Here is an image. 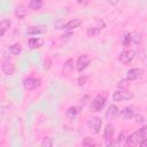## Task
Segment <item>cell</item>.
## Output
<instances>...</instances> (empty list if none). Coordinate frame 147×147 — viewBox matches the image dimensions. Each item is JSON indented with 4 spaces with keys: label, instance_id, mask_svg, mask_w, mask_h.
<instances>
[{
    "label": "cell",
    "instance_id": "obj_1",
    "mask_svg": "<svg viewBox=\"0 0 147 147\" xmlns=\"http://www.w3.org/2000/svg\"><path fill=\"white\" fill-rule=\"evenodd\" d=\"M147 137V125L141 126L138 131L131 133L127 138H126V145L127 146H136V145H140V142Z\"/></svg>",
    "mask_w": 147,
    "mask_h": 147
},
{
    "label": "cell",
    "instance_id": "obj_2",
    "mask_svg": "<svg viewBox=\"0 0 147 147\" xmlns=\"http://www.w3.org/2000/svg\"><path fill=\"white\" fill-rule=\"evenodd\" d=\"M107 98H108V93L107 92H101L99 94H96L93 100L91 101V110L93 111H100L105 105H106V101H107Z\"/></svg>",
    "mask_w": 147,
    "mask_h": 147
},
{
    "label": "cell",
    "instance_id": "obj_3",
    "mask_svg": "<svg viewBox=\"0 0 147 147\" xmlns=\"http://www.w3.org/2000/svg\"><path fill=\"white\" fill-rule=\"evenodd\" d=\"M133 98V93L125 90V88H119L113 94V100L118 102V101H124V100H130Z\"/></svg>",
    "mask_w": 147,
    "mask_h": 147
},
{
    "label": "cell",
    "instance_id": "obj_4",
    "mask_svg": "<svg viewBox=\"0 0 147 147\" xmlns=\"http://www.w3.org/2000/svg\"><path fill=\"white\" fill-rule=\"evenodd\" d=\"M101 124H102V121L99 118V117H90L87 119V126L88 129L93 132V133H99L100 132V129H101Z\"/></svg>",
    "mask_w": 147,
    "mask_h": 147
},
{
    "label": "cell",
    "instance_id": "obj_5",
    "mask_svg": "<svg viewBox=\"0 0 147 147\" xmlns=\"http://www.w3.org/2000/svg\"><path fill=\"white\" fill-rule=\"evenodd\" d=\"M90 63H91V59H90L88 55H86V54L80 55V56L78 57L77 62H76V69H77V71L82 72L83 70H85V69L88 67Z\"/></svg>",
    "mask_w": 147,
    "mask_h": 147
},
{
    "label": "cell",
    "instance_id": "obj_6",
    "mask_svg": "<svg viewBox=\"0 0 147 147\" xmlns=\"http://www.w3.org/2000/svg\"><path fill=\"white\" fill-rule=\"evenodd\" d=\"M41 85V80L39 78H26L23 80V87L28 91H31V90H34V88H38L39 86Z\"/></svg>",
    "mask_w": 147,
    "mask_h": 147
},
{
    "label": "cell",
    "instance_id": "obj_7",
    "mask_svg": "<svg viewBox=\"0 0 147 147\" xmlns=\"http://www.w3.org/2000/svg\"><path fill=\"white\" fill-rule=\"evenodd\" d=\"M136 56V52L134 51H131V49H126V51H123L119 55V62L123 63V64H129L133 61Z\"/></svg>",
    "mask_w": 147,
    "mask_h": 147
},
{
    "label": "cell",
    "instance_id": "obj_8",
    "mask_svg": "<svg viewBox=\"0 0 147 147\" xmlns=\"http://www.w3.org/2000/svg\"><path fill=\"white\" fill-rule=\"evenodd\" d=\"M142 75H144V70L141 68H133L126 72V79L127 80H137V79L141 78Z\"/></svg>",
    "mask_w": 147,
    "mask_h": 147
},
{
    "label": "cell",
    "instance_id": "obj_9",
    "mask_svg": "<svg viewBox=\"0 0 147 147\" xmlns=\"http://www.w3.org/2000/svg\"><path fill=\"white\" fill-rule=\"evenodd\" d=\"M46 31H47L46 25H33V26H29L28 28L26 33L30 34V36H33V34H42V33H46Z\"/></svg>",
    "mask_w": 147,
    "mask_h": 147
},
{
    "label": "cell",
    "instance_id": "obj_10",
    "mask_svg": "<svg viewBox=\"0 0 147 147\" xmlns=\"http://www.w3.org/2000/svg\"><path fill=\"white\" fill-rule=\"evenodd\" d=\"M1 70H2L3 75H6V76H10V75L14 74L15 68H14V64L10 63L9 61H3V62H2V65H1Z\"/></svg>",
    "mask_w": 147,
    "mask_h": 147
},
{
    "label": "cell",
    "instance_id": "obj_11",
    "mask_svg": "<svg viewBox=\"0 0 147 147\" xmlns=\"http://www.w3.org/2000/svg\"><path fill=\"white\" fill-rule=\"evenodd\" d=\"M80 24H82V20H79V18H74V20H70L69 22H67V23L63 25V29H65V30H72V29L78 28Z\"/></svg>",
    "mask_w": 147,
    "mask_h": 147
},
{
    "label": "cell",
    "instance_id": "obj_12",
    "mask_svg": "<svg viewBox=\"0 0 147 147\" xmlns=\"http://www.w3.org/2000/svg\"><path fill=\"white\" fill-rule=\"evenodd\" d=\"M121 117L123 119H131L133 116H134V111H133V108L132 107H125L122 111H121Z\"/></svg>",
    "mask_w": 147,
    "mask_h": 147
},
{
    "label": "cell",
    "instance_id": "obj_13",
    "mask_svg": "<svg viewBox=\"0 0 147 147\" xmlns=\"http://www.w3.org/2000/svg\"><path fill=\"white\" fill-rule=\"evenodd\" d=\"M113 136H114V126L111 124H107L106 127H105V132H103V138L105 140H110L113 139Z\"/></svg>",
    "mask_w": 147,
    "mask_h": 147
},
{
    "label": "cell",
    "instance_id": "obj_14",
    "mask_svg": "<svg viewBox=\"0 0 147 147\" xmlns=\"http://www.w3.org/2000/svg\"><path fill=\"white\" fill-rule=\"evenodd\" d=\"M118 108H117V106H115V105H111V106H109L108 107V109H107V111H106V116L108 117V118H114V117H116L117 115H118Z\"/></svg>",
    "mask_w": 147,
    "mask_h": 147
},
{
    "label": "cell",
    "instance_id": "obj_15",
    "mask_svg": "<svg viewBox=\"0 0 147 147\" xmlns=\"http://www.w3.org/2000/svg\"><path fill=\"white\" fill-rule=\"evenodd\" d=\"M28 45L31 49H36V48H39L42 45V40L39 39V38H30L29 41H28Z\"/></svg>",
    "mask_w": 147,
    "mask_h": 147
},
{
    "label": "cell",
    "instance_id": "obj_16",
    "mask_svg": "<svg viewBox=\"0 0 147 147\" xmlns=\"http://www.w3.org/2000/svg\"><path fill=\"white\" fill-rule=\"evenodd\" d=\"M105 24L103 25H99V26H90L88 30H87V36L88 37H95L96 34L100 33V31L103 29Z\"/></svg>",
    "mask_w": 147,
    "mask_h": 147
},
{
    "label": "cell",
    "instance_id": "obj_17",
    "mask_svg": "<svg viewBox=\"0 0 147 147\" xmlns=\"http://www.w3.org/2000/svg\"><path fill=\"white\" fill-rule=\"evenodd\" d=\"M10 21L9 20H2L1 21V23H0V36L1 37H3L5 36V33H6V31L9 29V26H10Z\"/></svg>",
    "mask_w": 147,
    "mask_h": 147
},
{
    "label": "cell",
    "instance_id": "obj_18",
    "mask_svg": "<svg viewBox=\"0 0 147 147\" xmlns=\"http://www.w3.org/2000/svg\"><path fill=\"white\" fill-rule=\"evenodd\" d=\"M8 51H9V53H10L11 55H18V54L22 52V46L16 42V44L10 45V46L8 47Z\"/></svg>",
    "mask_w": 147,
    "mask_h": 147
},
{
    "label": "cell",
    "instance_id": "obj_19",
    "mask_svg": "<svg viewBox=\"0 0 147 147\" xmlns=\"http://www.w3.org/2000/svg\"><path fill=\"white\" fill-rule=\"evenodd\" d=\"M42 5H44L42 0H30V2H29V7L31 9H33V10L40 9L42 7Z\"/></svg>",
    "mask_w": 147,
    "mask_h": 147
},
{
    "label": "cell",
    "instance_id": "obj_20",
    "mask_svg": "<svg viewBox=\"0 0 147 147\" xmlns=\"http://www.w3.org/2000/svg\"><path fill=\"white\" fill-rule=\"evenodd\" d=\"M78 113H79V110H78L77 107H70V108L67 110V116H68L69 118H74V117L77 116Z\"/></svg>",
    "mask_w": 147,
    "mask_h": 147
},
{
    "label": "cell",
    "instance_id": "obj_21",
    "mask_svg": "<svg viewBox=\"0 0 147 147\" xmlns=\"http://www.w3.org/2000/svg\"><path fill=\"white\" fill-rule=\"evenodd\" d=\"M15 15H16L20 20H22V18L25 16V9H24V7H23V6H18V7L15 9Z\"/></svg>",
    "mask_w": 147,
    "mask_h": 147
},
{
    "label": "cell",
    "instance_id": "obj_22",
    "mask_svg": "<svg viewBox=\"0 0 147 147\" xmlns=\"http://www.w3.org/2000/svg\"><path fill=\"white\" fill-rule=\"evenodd\" d=\"M41 147H52L53 146V139L51 137H45L44 140L40 144Z\"/></svg>",
    "mask_w": 147,
    "mask_h": 147
},
{
    "label": "cell",
    "instance_id": "obj_23",
    "mask_svg": "<svg viewBox=\"0 0 147 147\" xmlns=\"http://www.w3.org/2000/svg\"><path fill=\"white\" fill-rule=\"evenodd\" d=\"M130 42H131V34H130L129 32H125V33L123 34V38H122V44H123L124 46H129Z\"/></svg>",
    "mask_w": 147,
    "mask_h": 147
},
{
    "label": "cell",
    "instance_id": "obj_24",
    "mask_svg": "<svg viewBox=\"0 0 147 147\" xmlns=\"http://www.w3.org/2000/svg\"><path fill=\"white\" fill-rule=\"evenodd\" d=\"M74 68V60L69 59L65 63H64V70H71Z\"/></svg>",
    "mask_w": 147,
    "mask_h": 147
},
{
    "label": "cell",
    "instance_id": "obj_25",
    "mask_svg": "<svg viewBox=\"0 0 147 147\" xmlns=\"http://www.w3.org/2000/svg\"><path fill=\"white\" fill-rule=\"evenodd\" d=\"M92 145H94V142H93V140H92L91 138L86 137V138L83 140V146H92Z\"/></svg>",
    "mask_w": 147,
    "mask_h": 147
},
{
    "label": "cell",
    "instance_id": "obj_26",
    "mask_svg": "<svg viewBox=\"0 0 147 147\" xmlns=\"http://www.w3.org/2000/svg\"><path fill=\"white\" fill-rule=\"evenodd\" d=\"M125 139H126V138H125V133H124V132H121V133H119V136H118L117 142H118V144L121 145V144H122V142H123V141H124Z\"/></svg>",
    "mask_w": 147,
    "mask_h": 147
},
{
    "label": "cell",
    "instance_id": "obj_27",
    "mask_svg": "<svg viewBox=\"0 0 147 147\" xmlns=\"http://www.w3.org/2000/svg\"><path fill=\"white\" fill-rule=\"evenodd\" d=\"M86 79H87V77L86 76H84V77H79L78 78V84L82 86V85H84L85 84V82H86Z\"/></svg>",
    "mask_w": 147,
    "mask_h": 147
},
{
    "label": "cell",
    "instance_id": "obj_28",
    "mask_svg": "<svg viewBox=\"0 0 147 147\" xmlns=\"http://www.w3.org/2000/svg\"><path fill=\"white\" fill-rule=\"evenodd\" d=\"M136 118H137V119H136L137 123H142V122H144V117H142L141 115H137Z\"/></svg>",
    "mask_w": 147,
    "mask_h": 147
},
{
    "label": "cell",
    "instance_id": "obj_29",
    "mask_svg": "<svg viewBox=\"0 0 147 147\" xmlns=\"http://www.w3.org/2000/svg\"><path fill=\"white\" fill-rule=\"evenodd\" d=\"M140 146H141V147H147V137L140 142Z\"/></svg>",
    "mask_w": 147,
    "mask_h": 147
},
{
    "label": "cell",
    "instance_id": "obj_30",
    "mask_svg": "<svg viewBox=\"0 0 147 147\" xmlns=\"http://www.w3.org/2000/svg\"><path fill=\"white\" fill-rule=\"evenodd\" d=\"M88 1H90V0H77V2H78L79 5H86Z\"/></svg>",
    "mask_w": 147,
    "mask_h": 147
}]
</instances>
